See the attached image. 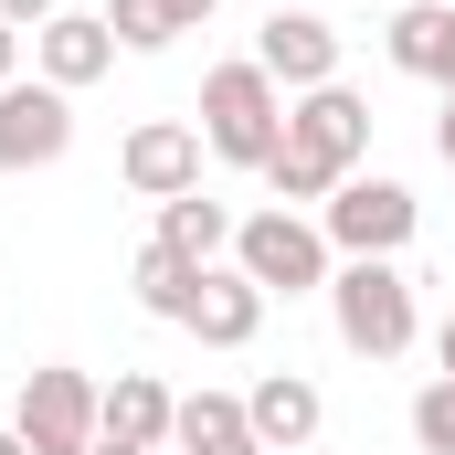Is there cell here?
<instances>
[{
  "instance_id": "1",
  "label": "cell",
  "mask_w": 455,
  "mask_h": 455,
  "mask_svg": "<svg viewBox=\"0 0 455 455\" xmlns=\"http://www.w3.org/2000/svg\"><path fill=\"white\" fill-rule=\"evenodd\" d=\"M191 127H202V148H212L223 170H265V159H275V138H286V85H275L254 53H243V64H212V75H202V116H191Z\"/></svg>"
},
{
  "instance_id": "2",
  "label": "cell",
  "mask_w": 455,
  "mask_h": 455,
  "mask_svg": "<svg viewBox=\"0 0 455 455\" xmlns=\"http://www.w3.org/2000/svg\"><path fill=\"white\" fill-rule=\"evenodd\" d=\"M329 318H339V349L360 360H403L413 349V275L392 265V254H339V275H329Z\"/></svg>"
},
{
  "instance_id": "3",
  "label": "cell",
  "mask_w": 455,
  "mask_h": 455,
  "mask_svg": "<svg viewBox=\"0 0 455 455\" xmlns=\"http://www.w3.org/2000/svg\"><path fill=\"white\" fill-rule=\"evenodd\" d=\"M265 297H329V275H339V254H329V233L307 223V212H286V202H265V212H243L233 223V254Z\"/></svg>"
},
{
  "instance_id": "4",
  "label": "cell",
  "mask_w": 455,
  "mask_h": 455,
  "mask_svg": "<svg viewBox=\"0 0 455 455\" xmlns=\"http://www.w3.org/2000/svg\"><path fill=\"white\" fill-rule=\"evenodd\" d=\"M96 403H107V381H85L75 360H43V371H21L11 435L32 455H96Z\"/></svg>"
},
{
  "instance_id": "5",
  "label": "cell",
  "mask_w": 455,
  "mask_h": 455,
  "mask_svg": "<svg viewBox=\"0 0 455 455\" xmlns=\"http://www.w3.org/2000/svg\"><path fill=\"white\" fill-rule=\"evenodd\" d=\"M424 223V202L403 191V180H381V170H349L339 191L318 202V233H329V254H403Z\"/></svg>"
},
{
  "instance_id": "6",
  "label": "cell",
  "mask_w": 455,
  "mask_h": 455,
  "mask_svg": "<svg viewBox=\"0 0 455 455\" xmlns=\"http://www.w3.org/2000/svg\"><path fill=\"white\" fill-rule=\"evenodd\" d=\"M202 127L191 116H138L127 127V148H116V180L138 191V202H180V191H202Z\"/></svg>"
},
{
  "instance_id": "7",
  "label": "cell",
  "mask_w": 455,
  "mask_h": 455,
  "mask_svg": "<svg viewBox=\"0 0 455 455\" xmlns=\"http://www.w3.org/2000/svg\"><path fill=\"white\" fill-rule=\"evenodd\" d=\"M64 148H75V96L43 75H11L0 85V170H53Z\"/></svg>"
},
{
  "instance_id": "8",
  "label": "cell",
  "mask_w": 455,
  "mask_h": 455,
  "mask_svg": "<svg viewBox=\"0 0 455 455\" xmlns=\"http://www.w3.org/2000/svg\"><path fill=\"white\" fill-rule=\"evenodd\" d=\"M254 64H265L286 96H318V85H339V21H329V11H265Z\"/></svg>"
},
{
  "instance_id": "9",
  "label": "cell",
  "mask_w": 455,
  "mask_h": 455,
  "mask_svg": "<svg viewBox=\"0 0 455 455\" xmlns=\"http://www.w3.org/2000/svg\"><path fill=\"white\" fill-rule=\"evenodd\" d=\"M265 286L243 275V265H202V286H191V307H180V329L202 349H254V329H265Z\"/></svg>"
},
{
  "instance_id": "10",
  "label": "cell",
  "mask_w": 455,
  "mask_h": 455,
  "mask_svg": "<svg viewBox=\"0 0 455 455\" xmlns=\"http://www.w3.org/2000/svg\"><path fill=\"white\" fill-rule=\"evenodd\" d=\"M32 75H43V85H64V96H85L96 75H116V32H107V11H53V21L32 32Z\"/></svg>"
},
{
  "instance_id": "11",
  "label": "cell",
  "mask_w": 455,
  "mask_h": 455,
  "mask_svg": "<svg viewBox=\"0 0 455 455\" xmlns=\"http://www.w3.org/2000/svg\"><path fill=\"white\" fill-rule=\"evenodd\" d=\"M286 138L307 148V159H329V170H360L371 159V107L349 96V85H318V96H286Z\"/></svg>"
},
{
  "instance_id": "12",
  "label": "cell",
  "mask_w": 455,
  "mask_h": 455,
  "mask_svg": "<svg viewBox=\"0 0 455 455\" xmlns=\"http://www.w3.org/2000/svg\"><path fill=\"white\" fill-rule=\"evenodd\" d=\"M243 413H254V445H265V455H307L318 424H329V403H318L307 371H265V381L243 392Z\"/></svg>"
},
{
  "instance_id": "13",
  "label": "cell",
  "mask_w": 455,
  "mask_h": 455,
  "mask_svg": "<svg viewBox=\"0 0 455 455\" xmlns=\"http://www.w3.org/2000/svg\"><path fill=\"white\" fill-rule=\"evenodd\" d=\"M170 413H180V392H170L159 371H116L107 403H96V435H107V445H148V455H170Z\"/></svg>"
},
{
  "instance_id": "14",
  "label": "cell",
  "mask_w": 455,
  "mask_h": 455,
  "mask_svg": "<svg viewBox=\"0 0 455 455\" xmlns=\"http://www.w3.org/2000/svg\"><path fill=\"white\" fill-rule=\"evenodd\" d=\"M392 64L424 75L435 96H455V0H403L392 11Z\"/></svg>"
},
{
  "instance_id": "15",
  "label": "cell",
  "mask_w": 455,
  "mask_h": 455,
  "mask_svg": "<svg viewBox=\"0 0 455 455\" xmlns=\"http://www.w3.org/2000/svg\"><path fill=\"white\" fill-rule=\"evenodd\" d=\"M170 455H265V445H254V413L233 392H191L170 413Z\"/></svg>"
},
{
  "instance_id": "16",
  "label": "cell",
  "mask_w": 455,
  "mask_h": 455,
  "mask_svg": "<svg viewBox=\"0 0 455 455\" xmlns=\"http://www.w3.org/2000/svg\"><path fill=\"white\" fill-rule=\"evenodd\" d=\"M159 243L191 254V265H223L233 254V212L212 202V191H180V202H159Z\"/></svg>"
},
{
  "instance_id": "17",
  "label": "cell",
  "mask_w": 455,
  "mask_h": 455,
  "mask_svg": "<svg viewBox=\"0 0 455 455\" xmlns=\"http://www.w3.org/2000/svg\"><path fill=\"white\" fill-rule=\"evenodd\" d=\"M127 286H138V307H148V318H170V329H180V307H191L202 265H191V254H170V243L148 233V243H138V265H127Z\"/></svg>"
},
{
  "instance_id": "18",
  "label": "cell",
  "mask_w": 455,
  "mask_h": 455,
  "mask_svg": "<svg viewBox=\"0 0 455 455\" xmlns=\"http://www.w3.org/2000/svg\"><path fill=\"white\" fill-rule=\"evenodd\" d=\"M254 180H265V191H275L286 212H297V202H329V191H339V170H329V159H307L297 138H275V159H265Z\"/></svg>"
},
{
  "instance_id": "19",
  "label": "cell",
  "mask_w": 455,
  "mask_h": 455,
  "mask_svg": "<svg viewBox=\"0 0 455 455\" xmlns=\"http://www.w3.org/2000/svg\"><path fill=\"white\" fill-rule=\"evenodd\" d=\"M107 32H116V53H170L180 43V11L170 0H107Z\"/></svg>"
},
{
  "instance_id": "20",
  "label": "cell",
  "mask_w": 455,
  "mask_h": 455,
  "mask_svg": "<svg viewBox=\"0 0 455 455\" xmlns=\"http://www.w3.org/2000/svg\"><path fill=\"white\" fill-rule=\"evenodd\" d=\"M413 445H424V455H455V381H445V371L413 392Z\"/></svg>"
},
{
  "instance_id": "21",
  "label": "cell",
  "mask_w": 455,
  "mask_h": 455,
  "mask_svg": "<svg viewBox=\"0 0 455 455\" xmlns=\"http://www.w3.org/2000/svg\"><path fill=\"white\" fill-rule=\"evenodd\" d=\"M53 11H64V0H0V21H11V32H21V43H32V32H43V21H53Z\"/></svg>"
},
{
  "instance_id": "22",
  "label": "cell",
  "mask_w": 455,
  "mask_h": 455,
  "mask_svg": "<svg viewBox=\"0 0 455 455\" xmlns=\"http://www.w3.org/2000/svg\"><path fill=\"white\" fill-rule=\"evenodd\" d=\"M170 11H180V32H202V21H212L223 0H170Z\"/></svg>"
},
{
  "instance_id": "23",
  "label": "cell",
  "mask_w": 455,
  "mask_h": 455,
  "mask_svg": "<svg viewBox=\"0 0 455 455\" xmlns=\"http://www.w3.org/2000/svg\"><path fill=\"white\" fill-rule=\"evenodd\" d=\"M11 75H21V32L0 21V85H11Z\"/></svg>"
},
{
  "instance_id": "24",
  "label": "cell",
  "mask_w": 455,
  "mask_h": 455,
  "mask_svg": "<svg viewBox=\"0 0 455 455\" xmlns=\"http://www.w3.org/2000/svg\"><path fill=\"white\" fill-rule=\"evenodd\" d=\"M435 148H445V170H455V96H445V116H435Z\"/></svg>"
},
{
  "instance_id": "25",
  "label": "cell",
  "mask_w": 455,
  "mask_h": 455,
  "mask_svg": "<svg viewBox=\"0 0 455 455\" xmlns=\"http://www.w3.org/2000/svg\"><path fill=\"white\" fill-rule=\"evenodd\" d=\"M435 360H445V381H455V318H445V329H435Z\"/></svg>"
},
{
  "instance_id": "26",
  "label": "cell",
  "mask_w": 455,
  "mask_h": 455,
  "mask_svg": "<svg viewBox=\"0 0 455 455\" xmlns=\"http://www.w3.org/2000/svg\"><path fill=\"white\" fill-rule=\"evenodd\" d=\"M0 455H32V445H21V435H11V424H0Z\"/></svg>"
},
{
  "instance_id": "27",
  "label": "cell",
  "mask_w": 455,
  "mask_h": 455,
  "mask_svg": "<svg viewBox=\"0 0 455 455\" xmlns=\"http://www.w3.org/2000/svg\"><path fill=\"white\" fill-rule=\"evenodd\" d=\"M96 455H148V445H107V435H96Z\"/></svg>"
}]
</instances>
